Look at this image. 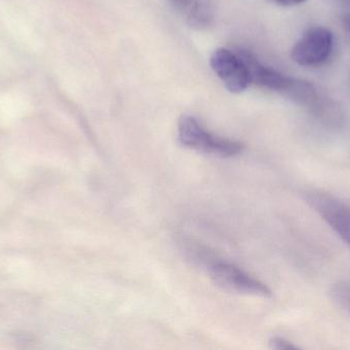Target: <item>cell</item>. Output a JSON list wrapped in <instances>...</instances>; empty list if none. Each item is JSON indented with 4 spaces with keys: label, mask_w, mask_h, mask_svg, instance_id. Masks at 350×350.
<instances>
[{
    "label": "cell",
    "mask_w": 350,
    "mask_h": 350,
    "mask_svg": "<svg viewBox=\"0 0 350 350\" xmlns=\"http://www.w3.org/2000/svg\"><path fill=\"white\" fill-rule=\"evenodd\" d=\"M237 53L242 58L248 68L250 74L251 84H259L273 90H289L293 88L294 80L291 77L284 75L271 68L262 65L252 53L244 49H239Z\"/></svg>",
    "instance_id": "obj_6"
},
{
    "label": "cell",
    "mask_w": 350,
    "mask_h": 350,
    "mask_svg": "<svg viewBox=\"0 0 350 350\" xmlns=\"http://www.w3.org/2000/svg\"><path fill=\"white\" fill-rule=\"evenodd\" d=\"M172 1L178 6H187L191 3V0H172Z\"/></svg>",
    "instance_id": "obj_10"
},
{
    "label": "cell",
    "mask_w": 350,
    "mask_h": 350,
    "mask_svg": "<svg viewBox=\"0 0 350 350\" xmlns=\"http://www.w3.org/2000/svg\"><path fill=\"white\" fill-rule=\"evenodd\" d=\"M177 136L181 145L199 153L228 158L239 155L244 149L243 143L213 135L191 115H183L177 125Z\"/></svg>",
    "instance_id": "obj_1"
},
{
    "label": "cell",
    "mask_w": 350,
    "mask_h": 350,
    "mask_svg": "<svg viewBox=\"0 0 350 350\" xmlns=\"http://www.w3.org/2000/svg\"><path fill=\"white\" fill-rule=\"evenodd\" d=\"M334 45L333 33L325 27L308 29L291 51V58L300 66H317L330 57Z\"/></svg>",
    "instance_id": "obj_4"
},
{
    "label": "cell",
    "mask_w": 350,
    "mask_h": 350,
    "mask_svg": "<svg viewBox=\"0 0 350 350\" xmlns=\"http://www.w3.org/2000/svg\"><path fill=\"white\" fill-rule=\"evenodd\" d=\"M304 201L350 247V205L334 195L308 190Z\"/></svg>",
    "instance_id": "obj_2"
},
{
    "label": "cell",
    "mask_w": 350,
    "mask_h": 350,
    "mask_svg": "<svg viewBox=\"0 0 350 350\" xmlns=\"http://www.w3.org/2000/svg\"><path fill=\"white\" fill-rule=\"evenodd\" d=\"M209 275L213 283L224 291L254 297L271 296V289L265 284L234 265L216 263L210 267Z\"/></svg>",
    "instance_id": "obj_3"
},
{
    "label": "cell",
    "mask_w": 350,
    "mask_h": 350,
    "mask_svg": "<svg viewBox=\"0 0 350 350\" xmlns=\"http://www.w3.org/2000/svg\"><path fill=\"white\" fill-rule=\"evenodd\" d=\"M187 6V22L193 28L205 29L213 22L214 8L210 0H191Z\"/></svg>",
    "instance_id": "obj_7"
},
{
    "label": "cell",
    "mask_w": 350,
    "mask_h": 350,
    "mask_svg": "<svg viewBox=\"0 0 350 350\" xmlns=\"http://www.w3.org/2000/svg\"><path fill=\"white\" fill-rule=\"evenodd\" d=\"M210 65L230 92L240 94L250 86L248 68L237 51L216 49L210 58Z\"/></svg>",
    "instance_id": "obj_5"
},
{
    "label": "cell",
    "mask_w": 350,
    "mask_h": 350,
    "mask_svg": "<svg viewBox=\"0 0 350 350\" xmlns=\"http://www.w3.org/2000/svg\"><path fill=\"white\" fill-rule=\"evenodd\" d=\"M275 1L277 2V3H279L280 5L294 6L304 3L306 0H275Z\"/></svg>",
    "instance_id": "obj_9"
},
{
    "label": "cell",
    "mask_w": 350,
    "mask_h": 350,
    "mask_svg": "<svg viewBox=\"0 0 350 350\" xmlns=\"http://www.w3.org/2000/svg\"><path fill=\"white\" fill-rule=\"evenodd\" d=\"M269 347L275 350H298L299 347L283 337L275 336L269 340Z\"/></svg>",
    "instance_id": "obj_8"
}]
</instances>
